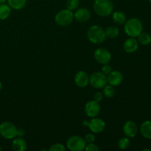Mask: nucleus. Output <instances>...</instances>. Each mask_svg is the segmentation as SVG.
<instances>
[{"mask_svg": "<svg viewBox=\"0 0 151 151\" xmlns=\"http://www.w3.org/2000/svg\"><path fill=\"white\" fill-rule=\"evenodd\" d=\"M94 12L98 16L106 17L110 16L114 10V4L111 0H95L93 4Z\"/></svg>", "mask_w": 151, "mask_h": 151, "instance_id": "2", "label": "nucleus"}, {"mask_svg": "<svg viewBox=\"0 0 151 151\" xmlns=\"http://www.w3.org/2000/svg\"><path fill=\"white\" fill-rule=\"evenodd\" d=\"M123 81V75L119 71H112L107 76L108 83L113 86H119Z\"/></svg>", "mask_w": 151, "mask_h": 151, "instance_id": "14", "label": "nucleus"}, {"mask_svg": "<svg viewBox=\"0 0 151 151\" xmlns=\"http://www.w3.org/2000/svg\"><path fill=\"white\" fill-rule=\"evenodd\" d=\"M143 25L141 21L137 18H131L126 20L124 26L125 32L130 37L137 38L142 32Z\"/></svg>", "mask_w": 151, "mask_h": 151, "instance_id": "1", "label": "nucleus"}, {"mask_svg": "<svg viewBox=\"0 0 151 151\" xmlns=\"http://www.w3.org/2000/svg\"><path fill=\"white\" fill-rule=\"evenodd\" d=\"M140 133L144 138L151 139V120H146L141 124Z\"/></svg>", "mask_w": 151, "mask_h": 151, "instance_id": "17", "label": "nucleus"}, {"mask_svg": "<svg viewBox=\"0 0 151 151\" xmlns=\"http://www.w3.org/2000/svg\"><path fill=\"white\" fill-rule=\"evenodd\" d=\"M123 132L128 138H134L138 133V127L134 121H127L123 125Z\"/></svg>", "mask_w": 151, "mask_h": 151, "instance_id": "11", "label": "nucleus"}, {"mask_svg": "<svg viewBox=\"0 0 151 151\" xmlns=\"http://www.w3.org/2000/svg\"><path fill=\"white\" fill-rule=\"evenodd\" d=\"M25 135V131L23 129H18L17 128V134L16 136H18L19 137H23Z\"/></svg>", "mask_w": 151, "mask_h": 151, "instance_id": "31", "label": "nucleus"}, {"mask_svg": "<svg viewBox=\"0 0 151 151\" xmlns=\"http://www.w3.org/2000/svg\"><path fill=\"white\" fill-rule=\"evenodd\" d=\"M86 142L80 136H72L66 142L67 148L71 151H81L85 150Z\"/></svg>", "mask_w": 151, "mask_h": 151, "instance_id": "5", "label": "nucleus"}, {"mask_svg": "<svg viewBox=\"0 0 151 151\" xmlns=\"http://www.w3.org/2000/svg\"><path fill=\"white\" fill-rule=\"evenodd\" d=\"M79 5L80 0H67L66 1V7L72 11L77 10Z\"/></svg>", "mask_w": 151, "mask_h": 151, "instance_id": "25", "label": "nucleus"}, {"mask_svg": "<svg viewBox=\"0 0 151 151\" xmlns=\"http://www.w3.org/2000/svg\"><path fill=\"white\" fill-rule=\"evenodd\" d=\"M111 72H112V67L109 64V63L103 64V67H102V72H103V74H105L106 75H108Z\"/></svg>", "mask_w": 151, "mask_h": 151, "instance_id": "28", "label": "nucleus"}, {"mask_svg": "<svg viewBox=\"0 0 151 151\" xmlns=\"http://www.w3.org/2000/svg\"><path fill=\"white\" fill-rule=\"evenodd\" d=\"M17 128L10 122H4L0 124V135L7 139H12L16 137Z\"/></svg>", "mask_w": 151, "mask_h": 151, "instance_id": "6", "label": "nucleus"}, {"mask_svg": "<svg viewBox=\"0 0 151 151\" xmlns=\"http://www.w3.org/2000/svg\"><path fill=\"white\" fill-rule=\"evenodd\" d=\"M1 88H2V83H1V82L0 81V91L1 90Z\"/></svg>", "mask_w": 151, "mask_h": 151, "instance_id": "33", "label": "nucleus"}, {"mask_svg": "<svg viewBox=\"0 0 151 151\" xmlns=\"http://www.w3.org/2000/svg\"><path fill=\"white\" fill-rule=\"evenodd\" d=\"M90 17H91V12L88 9L85 8V7L78 8L75 10V13H74V19L81 23H84L88 21Z\"/></svg>", "mask_w": 151, "mask_h": 151, "instance_id": "12", "label": "nucleus"}, {"mask_svg": "<svg viewBox=\"0 0 151 151\" xmlns=\"http://www.w3.org/2000/svg\"><path fill=\"white\" fill-rule=\"evenodd\" d=\"M27 147L26 141L22 137H15L12 142V148L15 151H25Z\"/></svg>", "mask_w": 151, "mask_h": 151, "instance_id": "16", "label": "nucleus"}, {"mask_svg": "<svg viewBox=\"0 0 151 151\" xmlns=\"http://www.w3.org/2000/svg\"><path fill=\"white\" fill-rule=\"evenodd\" d=\"M85 140L88 144V143H93L95 141V137L92 134H88L85 137Z\"/></svg>", "mask_w": 151, "mask_h": 151, "instance_id": "29", "label": "nucleus"}, {"mask_svg": "<svg viewBox=\"0 0 151 151\" xmlns=\"http://www.w3.org/2000/svg\"><path fill=\"white\" fill-rule=\"evenodd\" d=\"M87 37L91 43L99 44L106 40V35L103 27L98 25H93L88 28Z\"/></svg>", "mask_w": 151, "mask_h": 151, "instance_id": "3", "label": "nucleus"}, {"mask_svg": "<svg viewBox=\"0 0 151 151\" xmlns=\"http://www.w3.org/2000/svg\"><path fill=\"white\" fill-rule=\"evenodd\" d=\"M142 151H150V149H143Z\"/></svg>", "mask_w": 151, "mask_h": 151, "instance_id": "34", "label": "nucleus"}, {"mask_svg": "<svg viewBox=\"0 0 151 151\" xmlns=\"http://www.w3.org/2000/svg\"><path fill=\"white\" fill-rule=\"evenodd\" d=\"M112 19L116 24H123L126 22V15L122 11H116L112 15Z\"/></svg>", "mask_w": 151, "mask_h": 151, "instance_id": "18", "label": "nucleus"}, {"mask_svg": "<svg viewBox=\"0 0 151 151\" xmlns=\"http://www.w3.org/2000/svg\"><path fill=\"white\" fill-rule=\"evenodd\" d=\"M124 50H125L126 52L128 53H134L138 50L139 48V42L135 38H128L126 41L124 42Z\"/></svg>", "mask_w": 151, "mask_h": 151, "instance_id": "15", "label": "nucleus"}, {"mask_svg": "<svg viewBox=\"0 0 151 151\" xmlns=\"http://www.w3.org/2000/svg\"><path fill=\"white\" fill-rule=\"evenodd\" d=\"M83 125L85 126H88L89 128L90 131L94 134H99L104 131L106 128V122L103 119L100 118L93 117L90 121H83Z\"/></svg>", "mask_w": 151, "mask_h": 151, "instance_id": "7", "label": "nucleus"}, {"mask_svg": "<svg viewBox=\"0 0 151 151\" xmlns=\"http://www.w3.org/2000/svg\"><path fill=\"white\" fill-rule=\"evenodd\" d=\"M94 100L97 102H100L102 100H103V94L101 92H96L95 94H94Z\"/></svg>", "mask_w": 151, "mask_h": 151, "instance_id": "30", "label": "nucleus"}, {"mask_svg": "<svg viewBox=\"0 0 151 151\" xmlns=\"http://www.w3.org/2000/svg\"><path fill=\"white\" fill-rule=\"evenodd\" d=\"M85 150L86 151H98L100 150V148H99L98 146L97 145L94 144L93 143H88V145H86Z\"/></svg>", "mask_w": 151, "mask_h": 151, "instance_id": "27", "label": "nucleus"}, {"mask_svg": "<svg viewBox=\"0 0 151 151\" xmlns=\"http://www.w3.org/2000/svg\"><path fill=\"white\" fill-rule=\"evenodd\" d=\"M1 150V146H0V151Z\"/></svg>", "mask_w": 151, "mask_h": 151, "instance_id": "35", "label": "nucleus"}, {"mask_svg": "<svg viewBox=\"0 0 151 151\" xmlns=\"http://www.w3.org/2000/svg\"><path fill=\"white\" fill-rule=\"evenodd\" d=\"M105 32H106V37L111 38V39H114L119 35V30L116 27L110 26L106 28Z\"/></svg>", "mask_w": 151, "mask_h": 151, "instance_id": "22", "label": "nucleus"}, {"mask_svg": "<svg viewBox=\"0 0 151 151\" xmlns=\"http://www.w3.org/2000/svg\"><path fill=\"white\" fill-rule=\"evenodd\" d=\"M74 20V13L69 9L61 10L56 14L55 21L60 27H67L72 24Z\"/></svg>", "mask_w": 151, "mask_h": 151, "instance_id": "4", "label": "nucleus"}, {"mask_svg": "<svg viewBox=\"0 0 151 151\" xmlns=\"http://www.w3.org/2000/svg\"><path fill=\"white\" fill-rule=\"evenodd\" d=\"M148 1H150V2L151 3V0H148Z\"/></svg>", "mask_w": 151, "mask_h": 151, "instance_id": "36", "label": "nucleus"}, {"mask_svg": "<svg viewBox=\"0 0 151 151\" xmlns=\"http://www.w3.org/2000/svg\"><path fill=\"white\" fill-rule=\"evenodd\" d=\"M137 38V41L142 45H148L151 43V35L146 32H142Z\"/></svg>", "mask_w": 151, "mask_h": 151, "instance_id": "21", "label": "nucleus"}, {"mask_svg": "<svg viewBox=\"0 0 151 151\" xmlns=\"http://www.w3.org/2000/svg\"><path fill=\"white\" fill-rule=\"evenodd\" d=\"M117 145L119 149L121 150H126L131 145V141L128 139V137H124V138H121L118 141Z\"/></svg>", "mask_w": 151, "mask_h": 151, "instance_id": "24", "label": "nucleus"}, {"mask_svg": "<svg viewBox=\"0 0 151 151\" xmlns=\"http://www.w3.org/2000/svg\"><path fill=\"white\" fill-rule=\"evenodd\" d=\"M89 83L94 88H103L108 83L107 77L102 72H94L89 77Z\"/></svg>", "mask_w": 151, "mask_h": 151, "instance_id": "8", "label": "nucleus"}, {"mask_svg": "<svg viewBox=\"0 0 151 151\" xmlns=\"http://www.w3.org/2000/svg\"><path fill=\"white\" fill-rule=\"evenodd\" d=\"M8 5L13 10H19L26 5L27 0H7Z\"/></svg>", "mask_w": 151, "mask_h": 151, "instance_id": "19", "label": "nucleus"}, {"mask_svg": "<svg viewBox=\"0 0 151 151\" xmlns=\"http://www.w3.org/2000/svg\"><path fill=\"white\" fill-rule=\"evenodd\" d=\"M94 56L97 63L103 65L109 63L111 59V55L110 52L105 48L97 49L94 52Z\"/></svg>", "mask_w": 151, "mask_h": 151, "instance_id": "9", "label": "nucleus"}, {"mask_svg": "<svg viewBox=\"0 0 151 151\" xmlns=\"http://www.w3.org/2000/svg\"><path fill=\"white\" fill-rule=\"evenodd\" d=\"M50 151H65L66 148H65L64 146L63 145L60 143H55V144H53L51 147L49 149Z\"/></svg>", "mask_w": 151, "mask_h": 151, "instance_id": "26", "label": "nucleus"}, {"mask_svg": "<svg viewBox=\"0 0 151 151\" xmlns=\"http://www.w3.org/2000/svg\"><path fill=\"white\" fill-rule=\"evenodd\" d=\"M103 88V95H104L105 97H108V98H112V97L115 95L116 91H115V88H114L113 86L109 84V85L105 86Z\"/></svg>", "mask_w": 151, "mask_h": 151, "instance_id": "23", "label": "nucleus"}, {"mask_svg": "<svg viewBox=\"0 0 151 151\" xmlns=\"http://www.w3.org/2000/svg\"><path fill=\"white\" fill-rule=\"evenodd\" d=\"M11 8L8 4H0V20H5L10 16Z\"/></svg>", "mask_w": 151, "mask_h": 151, "instance_id": "20", "label": "nucleus"}, {"mask_svg": "<svg viewBox=\"0 0 151 151\" xmlns=\"http://www.w3.org/2000/svg\"><path fill=\"white\" fill-rule=\"evenodd\" d=\"M75 84L80 88H85L89 83V77L85 71H79L75 76Z\"/></svg>", "mask_w": 151, "mask_h": 151, "instance_id": "13", "label": "nucleus"}, {"mask_svg": "<svg viewBox=\"0 0 151 151\" xmlns=\"http://www.w3.org/2000/svg\"><path fill=\"white\" fill-rule=\"evenodd\" d=\"M85 114L88 117H96L100 112V106L98 102L95 100H90L85 105L84 108Z\"/></svg>", "mask_w": 151, "mask_h": 151, "instance_id": "10", "label": "nucleus"}, {"mask_svg": "<svg viewBox=\"0 0 151 151\" xmlns=\"http://www.w3.org/2000/svg\"><path fill=\"white\" fill-rule=\"evenodd\" d=\"M7 1V0H0V4H4Z\"/></svg>", "mask_w": 151, "mask_h": 151, "instance_id": "32", "label": "nucleus"}]
</instances>
